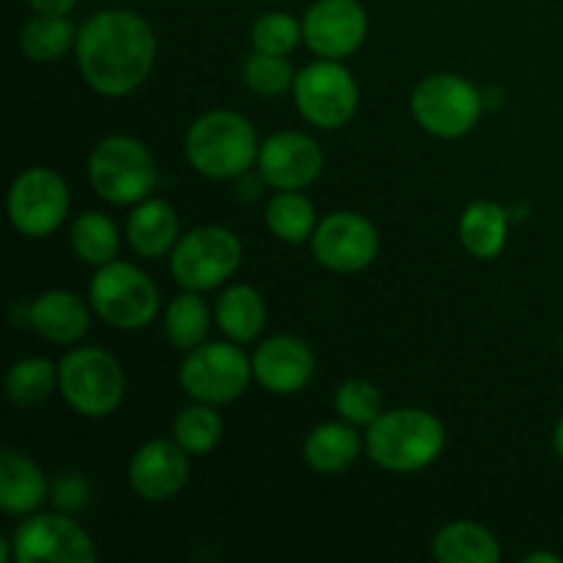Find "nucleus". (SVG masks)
<instances>
[{"label":"nucleus","mask_w":563,"mask_h":563,"mask_svg":"<svg viewBox=\"0 0 563 563\" xmlns=\"http://www.w3.org/2000/svg\"><path fill=\"white\" fill-rule=\"evenodd\" d=\"M432 559L440 563H498L500 542L478 522L454 520L434 533Z\"/></svg>","instance_id":"nucleus-24"},{"label":"nucleus","mask_w":563,"mask_h":563,"mask_svg":"<svg viewBox=\"0 0 563 563\" xmlns=\"http://www.w3.org/2000/svg\"><path fill=\"white\" fill-rule=\"evenodd\" d=\"M209 324H212V313H209L207 302L201 300V291L185 289L165 308L163 330L174 350L190 352L201 346L209 335Z\"/></svg>","instance_id":"nucleus-29"},{"label":"nucleus","mask_w":563,"mask_h":563,"mask_svg":"<svg viewBox=\"0 0 563 563\" xmlns=\"http://www.w3.org/2000/svg\"><path fill=\"white\" fill-rule=\"evenodd\" d=\"M264 223L275 240L286 245H302V242H311L319 225L317 207L302 190H275L264 209Z\"/></svg>","instance_id":"nucleus-25"},{"label":"nucleus","mask_w":563,"mask_h":563,"mask_svg":"<svg viewBox=\"0 0 563 563\" xmlns=\"http://www.w3.org/2000/svg\"><path fill=\"white\" fill-rule=\"evenodd\" d=\"M77 31L80 27H75L69 16L33 14L22 25L16 44H20L22 55L33 64H58L69 49H75Z\"/></svg>","instance_id":"nucleus-26"},{"label":"nucleus","mask_w":563,"mask_h":563,"mask_svg":"<svg viewBox=\"0 0 563 563\" xmlns=\"http://www.w3.org/2000/svg\"><path fill=\"white\" fill-rule=\"evenodd\" d=\"M550 443H553L555 456H559V460L563 462V416L559 418V421H555V427H553V438H550Z\"/></svg>","instance_id":"nucleus-36"},{"label":"nucleus","mask_w":563,"mask_h":563,"mask_svg":"<svg viewBox=\"0 0 563 563\" xmlns=\"http://www.w3.org/2000/svg\"><path fill=\"white\" fill-rule=\"evenodd\" d=\"M71 192L64 176L47 165H31L14 176L5 196V212L16 234L47 240L69 218Z\"/></svg>","instance_id":"nucleus-9"},{"label":"nucleus","mask_w":563,"mask_h":563,"mask_svg":"<svg viewBox=\"0 0 563 563\" xmlns=\"http://www.w3.org/2000/svg\"><path fill=\"white\" fill-rule=\"evenodd\" d=\"M88 185L113 207H135L157 187V159L132 135H104L86 163Z\"/></svg>","instance_id":"nucleus-4"},{"label":"nucleus","mask_w":563,"mask_h":563,"mask_svg":"<svg viewBox=\"0 0 563 563\" xmlns=\"http://www.w3.org/2000/svg\"><path fill=\"white\" fill-rule=\"evenodd\" d=\"M366 456L388 473H418L434 465L445 449V427L421 407L388 410L363 434Z\"/></svg>","instance_id":"nucleus-3"},{"label":"nucleus","mask_w":563,"mask_h":563,"mask_svg":"<svg viewBox=\"0 0 563 563\" xmlns=\"http://www.w3.org/2000/svg\"><path fill=\"white\" fill-rule=\"evenodd\" d=\"M16 563H93L99 559L91 533L71 515H27L11 533Z\"/></svg>","instance_id":"nucleus-12"},{"label":"nucleus","mask_w":563,"mask_h":563,"mask_svg":"<svg viewBox=\"0 0 563 563\" xmlns=\"http://www.w3.org/2000/svg\"><path fill=\"white\" fill-rule=\"evenodd\" d=\"M126 482L146 504H168L190 482V454L174 438L148 440L132 454Z\"/></svg>","instance_id":"nucleus-16"},{"label":"nucleus","mask_w":563,"mask_h":563,"mask_svg":"<svg viewBox=\"0 0 563 563\" xmlns=\"http://www.w3.org/2000/svg\"><path fill=\"white\" fill-rule=\"evenodd\" d=\"M223 418L214 410V405H203V401H192L185 410L176 412L174 429L170 438L181 445L190 456H207L223 440Z\"/></svg>","instance_id":"nucleus-30"},{"label":"nucleus","mask_w":563,"mask_h":563,"mask_svg":"<svg viewBox=\"0 0 563 563\" xmlns=\"http://www.w3.org/2000/svg\"><path fill=\"white\" fill-rule=\"evenodd\" d=\"M58 394L77 416H113L126 394V374L119 357L102 346H69L58 361Z\"/></svg>","instance_id":"nucleus-5"},{"label":"nucleus","mask_w":563,"mask_h":563,"mask_svg":"<svg viewBox=\"0 0 563 563\" xmlns=\"http://www.w3.org/2000/svg\"><path fill=\"white\" fill-rule=\"evenodd\" d=\"M126 245L141 258H165L176 247L181 236L179 214L165 198H143L135 203L124 225Z\"/></svg>","instance_id":"nucleus-19"},{"label":"nucleus","mask_w":563,"mask_h":563,"mask_svg":"<svg viewBox=\"0 0 563 563\" xmlns=\"http://www.w3.org/2000/svg\"><path fill=\"white\" fill-rule=\"evenodd\" d=\"M522 561L526 563H563L561 555H555V553H528Z\"/></svg>","instance_id":"nucleus-37"},{"label":"nucleus","mask_w":563,"mask_h":563,"mask_svg":"<svg viewBox=\"0 0 563 563\" xmlns=\"http://www.w3.org/2000/svg\"><path fill=\"white\" fill-rule=\"evenodd\" d=\"M253 383V361L234 341H203L179 366V385L192 401L231 405Z\"/></svg>","instance_id":"nucleus-10"},{"label":"nucleus","mask_w":563,"mask_h":563,"mask_svg":"<svg viewBox=\"0 0 563 563\" xmlns=\"http://www.w3.org/2000/svg\"><path fill=\"white\" fill-rule=\"evenodd\" d=\"M410 113L416 124L432 137L460 141L482 121L484 93L467 77L434 71L412 88Z\"/></svg>","instance_id":"nucleus-6"},{"label":"nucleus","mask_w":563,"mask_h":563,"mask_svg":"<svg viewBox=\"0 0 563 563\" xmlns=\"http://www.w3.org/2000/svg\"><path fill=\"white\" fill-rule=\"evenodd\" d=\"M49 487L42 467L27 454L5 449L0 456V509L9 517L36 515L49 500Z\"/></svg>","instance_id":"nucleus-20"},{"label":"nucleus","mask_w":563,"mask_h":563,"mask_svg":"<svg viewBox=\"0 0 563 563\" xmlns=\"http://www.w3.org/2000/svg\"><path fill=\"white\" fill-rule=\"evenodd\" d=\"M69 245L77 262L102 267L119 258L121 231L104 212H80L69 225Z\"/></svg>","instance_id":"nucleus-27"},{"label":"nucleus","mask_w":563,"mask_h":563,"mask_svg":"<svg viewBox=\"0 0 563 563\" xmlns=\"http://www.w3.org/2000/svg\"><path fill=\"white\" fill-rule=\"evenodd\" d=\"M214 322L234 344H253L267 324V302L253 286L231 284L214 302Z\"/></svg>","instance_id":"nucleus-22"},{"label":"nucleus","mask_w":563,"mask_h":563,"mask_svg":"<svg viewBox=\"0 0 563 563\" xmlns=\"http://www.w3.org/2000/svg\"><path fill=\"white\" fill-rule=\"evenodd\" d=\"M256 168L273 190H306L322 176L324 152L306 132L284 130L262 143Z\"/></svg>","instance_id":"nucleus-15"},{"label":"nucleus","mask_w":563,"mask_h":563,"mask_svg":"<svg viewBox=\"0 0 563 563\" xmlns=\"http://www.w3.org/2000/svg\"><path fill=\"white\" fill-rule=\"evenodd\" d=\"M363 451H366V443L357 434V427L341 421V418L319 423L302 440V460L319 476H339V473L350 471Z\"/></svg>","instance_id":"nucleus-21"},{"label":"nucleus","mask_w":563,"mask_h":563,"mask_svg":"<svg viewBox=\"0 0 563 563\" xmlns=\"http://www.w3.org/2000/svg\"><path fill=\"white\" fill-rule=\"evenodd\" d=\"M253 379L273 396H295L308 388L317 374V355L291 333L264 339L253 352Z\"/></svg>","instance_id":"nucleus-17"},{"label":"nucleus","mask_w":563,"mask_h":563,"mask_svg":"<svg viewBox=\"0 0 563 563\" xmlns=\"http://www.w3.org/2000/svg\"><path fill=\"white\" fill-rule=\"evenodd\" d=\"M509 240V212L498 201H473L460 218V242L478 262H493Z\"/></svg>","instance_id":"nucleus-23"},{"label":"nucleus","mask_w":563,"mask_h":563,"mask_svg":"<svg viewBox=\"0 0 563 563\" xmlns=\"http://www.w3.org/2000/svg\"><path fill=\"white\" fill-rule=\"evenodd\" d=\"M333 407L335 416H339L341 421L352 423V427L357 429H368L385 412L383 394L377 390V385L361 377L344 379V383L335 388Z\"/></svg>","instance_id":"nucleus-32"},{"label":"nucleus","mask_w":563,"mask_h":563,"mask_svg":"<svg viewBox=\"0 0 563 563\" xmlns=\"http://www.w3.org/2000/svg\"><path fill=\"white\" fill-rule=\"evenodd\" d=\"M88 302L104 324L132 333L154 322L159 313V289L141 267L115 258L97 267L88 284Z\"/></svg>","instance_id":"nucleus-7"},{"label":"nucleus","mask_w":563,"mask_h":563,"mask_svg":"<svg viewBox=\"0 0 563 563\" xmlns=\"http://www.w3.org/2000/svg\"><path fill=\"white\" fill-rule=\"evenodd\" d=\"M75 60L82 82L108 99L130 97L148 80L157 60V36L141 14L104 9L77 31Z\"/></svg>","instance_id":"nucleus-1"},{"label":"nucleus","mask_w":563,"mask_h":563,"mask_svg":"<svg viewBox=\"0 0 563 563\" xmlns=\"http://www.w3.org/2000/svg\"><path fill=\"white\" fill-rule=\"evenodd\" d=\"M5 399L20 410H31L58 390V363L47 357H20L5 374Z\"/></svg>","instance_id":"nucleus-28"},{"label":"nucleus","mask_w":563,"mask_h":563,"mask_svg":"<svg viewBox=\"0 0 563 563\" xmlns=\"http://www.w3.org/2000/svg\"><path fill=\"white\" fill-rule=\"evenodd\" d=\"M242 267V240L225 225H198L179 236L168 269L187 291H212L229 284Z\"/></svg>","instance_id":"nucleus-8"},{"label":"nucleus","mask_w":563,"mask_h":563,"mask_svg":"<svg viewBox=\"0 0 563 563\" xmlns=\"http://www.w3.org/2000/svg\"><path fill=\"white\" fill-rule=\"evenodd\" d=\"M302 42V20H295L286 11H267L256 16L251 27V44L258 53L289 55Z\"/></svg>","instance_id":"nucleus-33"},{"label":"nucleus","mask_w":563,"mask_h":563,"mask_svg":"<svg viewBox=\"0 0 563 563\" xmlns=\"http://www.w3.org/2000/svg\"><path fill=\"white\" fill-rule=\"evenodd\" d=\"M49 504L55 511L64 515H77L91 504V484L80 473H64L58 482L49 487Z\"/></svg>","instance_id":"nucleus-34"},{"label":"nucleus","mask_w":563,"mask_h":563,"mask_svg":"<svg viewBox=\"0 0 563 563\" xmlns=\"http://www.w3.org/2000/svg\"><path fill=\"white\" fill-rule=\"evenodd\" d=\"M33 14H55V16H69L75 11L77 0H27Z\"/></svg>","instance_id":"nucleus-35"},{"label":"nucleus","mask_w":563,"mask_h":563,"mask_svg":"<svg viewBox=\"0 0 563 563\" xmlns=\"http://www.w3.org/2000/svg\"><path fill=\"white\" fill-rule=\"evenodd\" d=\"M258 148L262 141L256 126L236 110H209L185 132L187 165L214 181L245 176L256 165Z\"/></svg>","instance_id":"nucleus-2"},{"label":"nucleus","mask_w":563,"mask_h":563,"mask_svg":"<svg viewBox=\"0 0 563 563\" xmlns=\"http://www.w3.org/2000/svg\"><path fill=\"white\" fill-rule=\"evenodd\" d=\"M295 77L297 71L291 69L286 55L258 53V49H253L245 58V64H242V82L256 97H280V93L291 91Z\"/></svg>","instance_id":"nucleus-31"},{"label":"nucleus","mask_w":563,"mask_h":563,"mask_svg":"<svg viewBox=\"0 0 563 563\" xmlns=\"http://www.w3.org/2000/svg\"><path fill=\"white\" fill-rule=\"evenodd\" d=\"M91 302L66 289H49L25 306V324L53 346H77L91 330Z\"/></svg>","instance_id":"nucleus-18"},{"label":"nucleus","mask_w":563,"mask_h":563,"mask_svg":"<svg viewBox=\"0 0 563 563\" xmlns=\"http://www.w3.org/2000/svg\"><path fill=\"white\" fill-rule=\"evenodd\" d=\"M297 110L317 130H344L361 104L355 75L341 60L317 58L302 66L291 86Z\"/></svg>","instance_id":"nucleus-11"},{"label":"nucleus","mask_w":563,"mask_h":563,"mask_svg":"<svg viewBox=\"0 0 563 563\" xmlns=\"http://www.w3.org/2000/svg\"><path fill=\"white\" fill-rule=\"evenodd\" d=\"M366 36L368 14L361 0H317L302 14V42L317 58H350Z\"/></svg>","instance_id":"nucleus-14"},{"label":"nucleus","mask_w":563,"mask_h":563,"mask_svg":"<svg viewBox=\"0 0 563 563\" xmlns=\"http://www.w3.org/2000/svg\"><path fill=\"white\" fill-rule=\"evenodd\" d=\"M311 253L330 273H363L379 253V231L366 214L339 209L319 220L311 236Z\"/></svg>","instance_id":"nucleus-13"}]
</instances>
